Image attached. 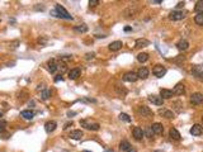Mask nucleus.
Here are the masks:
<instances>
[{"instance_id": "f257e3e1", "label": "nucleus", "mask_w": 203, "mask_h": 152, "mask_svg": "<svg viewBox=\"0 0 203 152\" xmlns=\"http://www.w3.org/2000/svg\"><path fill=\"white\" fill-rule=\"evenodd\" d=\"M80 125L84 127V128H86V129H89V130H98L100 128L99 123H96V122H90L89 119L80 120Z\"/></svg>"}, {"instance_id": "f03ea898", "label": "nucleus", "mask_w": 203, "mask_h": 152, "mask_svg": "<svg viewBox=\"0 0 203 152\" xmlns=\"http://www.w3.org/2000/svg\"><path fill=\"white\" fill-rule=\"evenodd\" d=\"M55 10L58 13V18H62V19H69V20H73V16L69 14V11H67L65 8L60 4H56V6H55Z\"/></svg>"}, {"instance_id": "7ed1b4c3", "label": "nucleus", "mask_w": 203, "mask_h": 152, "mask_svg": "<svg viewBox=\"0 0 203 152\" xmlns=\"http://www.w3.org/2000/svg\"><path fill=\"white\" fill-rule=\"evenodd\" d=\"M184 18H185V11H183V10H174L169 14V19L174 20V22L175 20H181Z\"/></svg>"}, {"instance_id": "20e7f679", "label": "nucleus", "mask_w": 203, "mask_h": 152, "mask_svg": "<svg viewBox=\"0 0 203 152\" xmlns=\"http://www.w3.org/2000/svg\"><path fill=\"white\" fill-rule=\"evenodd\" d=\"M152 74H154L156 77L160 79L166 74V69H165V66H163V65H155L154 69H152Z\"/></svg>"}, {"instance_id": "39448f33", "label": "nucleus", "mask_w": 203, "mask_h": 152, "mask_svg": "<svg viewBox=\"0 0 203 152\" xmlns=\"http://www.w3.org/2000/svg\"><path fill=\"white\" fill-rule=\"evenodd\" d=\"M189 101L193 105H199V104H202L203 103V94H201V92H193V94L190 95Z\"/></svg>"}, {"instance_id": "423d86ee", "label": "nucleus", "mask_w": 203, "mask_h": 152, "mask_svg": "<svg viewBox=\"0 0 203 152\" xmlns=\"http://www.w3.org/2000/svg\"><path fill=\"white\" fill-rule=\"evenodd\" d=\"M137 112H138L140 115L146 117V118H149V117H152V115H154V113H152V110H151V109H150L149 107H146V105H141V107H138Z\"/></svg>"}, {"instance_id": "0eeeda50", "label": "nucleus", "mask_w": 203, "mask_h": 152, "mask_svg": "<svg viewBox=\"0 0 203 152\" xmlns=\"http://www.w3.org/2000/svg\"><path fill=\"white\" fill-rule=\"evenodd\" d=\"M137 79H138V76L136 72H133V71H130V72H126L125 76H123V80L127 82H135V81H137Z\"/></svg>"}, {"instance_id": "6e6552de", "label": "nucleus", "mask_w": 203, "mask_h": 152, "mask_svg": "<svg viewBox=\"0 0 203 152\" xmlns=\"http://www.w3.org/2000/svg\"><path fill=\"white\" fill-rule=\"evenodd\" d=\"M149 101H150V103H152L154 105H158V107H160V105H163L164 99L160 95H150L149 96Z\"/></svg>"}, {"instance_id": "1a4fd4ad", "label": "nucleus", "mask_w": 203, "mask_h": 152, "mask_svg": "<svg viewBox=\"0 0 203 152\" xmlns=\"http://www.w3.org/2000/svg\"><path fill=\"white\" fill-rule=\"evenodd\" d=\"M203 133V127L201 124H194L192 128H190V134L192 136H201V134Z\"/></svg>"}, {"instance_id": "9d476101", "label": "nucleus", "mask_w": 203, "mask_h": 152, "mask_svg": "<svg viewBox=\"0 0 203 152\" xmlns=\"http://www.w3.org/2000/svg\"><path fill=\"white\" fill-rule=\"evenodd\" d=\"M185 92V86H184V84H176V85L174 86V90H173V94H175V95H183Z\"/></svg>"}, {"instance_id": "9b49d317", "label": "nucleus", "mask_w": 203, "mask_h": 152, "mask_svg": "<svg viewBox=\"0 0 203 152\" xmlns=\"http://www.w3.org/2000/svg\"><path fill=\"white\" fill-rule=\"evenodd\" d=\"M47 69H48V71L51 74H55L56 72V70L58 69V63L56 62V60H50L48 62H47Z\"/></svg>"}, {"instance_id": "f8f14e48", "label": "nucleus", "mask_w": 203, "mask_h": 152, "mask_svg": "<svg viewBox=\"0 0 203 152\" xmlns=\"http://www.w3.org/2000/svg\"><path fill=\"white\" fill-rule=\"evenodd\" d=\"M69 137L71 139H81L84 137V132L83 130H80V129H75V130H71L70 134H69Z\"/></svg>"}, {"instance_id": "ddd939ff", "label": "nucleus", "mask_w": 203, "mask_h": 152, "mask_svg": "<svg viewBox=\"0 0 203 152\" xmlns=\"http://www.w3.org/2000/svg\"><path fill=\"white\" fill-rule=\"evenodd\" d=\"M56 127H57V123L55 120H50L47 122V123L45 124V130L47 133H52L55 129H56Z\"/></svg>"}, {"instance_id": "4468645a", "label": "nucleus", "mask_w": 203, "mask_h": 152, "mask_svg": "<svg viewBox=\"0 0 203 152\" xmlns=\"http://www.w3.org/2000/svg\"><path fill=\"white\" fill-rule=\"evenodd\" d=\"M132 133H133V137H135V139H137V141H141V139L143 138V130L140 128V127H135L133 128V130H132Z\"/></svg>"}, {"instance_id": "2eb2a0df", "label": "nucleus", "mask_w": 203, "mask_h": 152, "mask_svg": "<svg viewBox=\"0 0 203 152\" xmlns=\"http://www.w3.org/2000/svg\"><path fill=\"white\" fill-rule=\"evenodd\" d=\"M20 117H23L24 119H27V120H31V119H33V117H35V112L31 110V109H25V110L20 112Z\"/></svg>"}, {"instance_id": "dca6fc26", "label": "nucleus", "mask_w": 203, "mask_h": 152, "mask_svg": "<svg viewBox=\"0 0 203 152\" xmlns=\"http://www.w3.org/2000/svg\"><path fill=\"white\" fill-rule=\"evenodd\" d=\"M137 76H138V79H142V80L147 79V76H149V69H147V67H140L137 71Z\"/></svg>"}, {"instance_id": "f3484780", "label": "nucleus", "mask_w": 203, "mask_h": 152, "mask_svg": "<svg viewBox=\"0 0 203 152\" xmlns=\"http://www.w3.org/2000/svg\"><path fill=\"white\" fill-rule=\"evenodd\" d=\"M159 114L165 117L166 119H173V118H174V113H173L171 110H168V109H165V108L159 109Z\"/></svg>"}, {"instance_id": "a211bd4d", "label": "nucleus", "mask_w": 203, "mask_h": 152, "mask_svg": "<svg viewBox=\"0 0 203 152\" xmlns=\"http://www.w3.org/2000/svg\"><path fill=\"white\" fill-rule=\"evenodd\" d=\"M122 46H123L122 41H114L109 44V49H111L112 52H116V51H119L122 48Z\"/></svg>"}, {"instance_id": "6ab92c4d", "label": "nucleus", "mask_w": 203, "mask_h": 152, "mask_svg": "<svg viewBox=\"0 0 203 152\" xmlns=\"http://www.w3.org/2000/svg\"><path fill=\"white\" fill-rule=\"evenodd\" d=\"M151 129L155 134H161L164 132V127H163L161 123H154L151 125Z\"/></svg>"}, {"instance_id": "aec40b11", "label": "nucleus", "mask_w": 203, "mask_h": 152, "mask_svg": "<svg viewBox=\"0 0 203 152\" xmlns=\"http://www.w3.org/2000/svg\"><path fill=\"white\" fill-rule=\"evenodd\" d=\"M149 44H150V41L146 39V38H138V39H136V47H138V48L147 47Z\"/></svg>"}, {"instance_id": "412c9836", "label": "nucleus", "mask_w": 203, "mask_h": 152, "mask_svg": "<svg viewBox=\"0 0 203 152\" xmlns=\"http://www.w3.org/2000/svg\"><path fill=\"white\" fill-rule=\"evenodd\" d=\"M80 74H81V71H80V69H73V70H70L69 71V79L70 80H76L80 76Z\"/></svg>"}, {"instance_id": "4be33fe9", "label": "nucleus", "mask_w": 203, "mask_h": 152, "mask_svg": "<svg viewBox=\"0 0 203 152\" xmlns=\"http://www.w3.org/2000/svg\"><path fill=\"white\" fill-rule=\"evenodd\" d=\"M173 95H174L173 94V90H169V89H161V90H160V96H161L163 99H170Z\"/></svg>"}, {"instance_id": "5701e85b", "label": "nucleus", "mask_w": 203, "mask_h": 152, "mask_svg": "<svg viewBox=\"0 0 203 152\" xmlns=\"http://www.w3.org/2000/svg\"><path fill=\"white\" fill-rule=\"evenodd\" d=\"M176 48L179 49V51H187L189 48V43H188V41H185V39H181L179 41L176 43Z\"/></svg>"}, {"instance_id": "b1692460", "label": "nucleus", "mask_w": 203, "mask_h": 152, "mask_svg": "<svg viewBox=\"0 0 203 152\" xmlns=\"http://www.w3.org/2000/svg\"><path fill=\"white\" fill-rule=\"evenodd\" d=\"M192 72H193V75H196L197 77L203 79V69H202V66H194L192 69Z\"/></svg>"}, {"instance_id": "393cba45", "label": "nucleus", "mask_w": 203, "mask_h": 152, "mask_svg": "<svg viewBox=\"0 0 203 152\" xmlns=\"http://www.w3.org/2000/svg\"><path fill=\"white\" fill-rule=\"evenodd\" d=\"M131 147H132V146H131L130 142L126 141V139H123V141L119 143V150H121L122 152H128V150L131 148Z\"/></svg>"}, {"instance_id": "a878e982", "label": "nucleus", "mask_w": 203, "mask_h": 152, "mask_svg": "<svg viewBox=\"0 0 203 152\" xmlns=\"http://www.w3.org/2000/svg\"><path fill=\"white\" fill-rule=\"evenodd\" d=\"M74 31L78 33H86L88 32V25L86 24H79L74 27Z\"/></svg>"}, {"instance_id": "bb28decb", "label": "nucleus", "mask_w": 203, "mask_h": 152, "mask_svg": "<svg viewBox=\"0 0 203 152\" xmlns=\"http://www.w3.org/2000/svg\"><path fill=\"white\" fill-rule=\"evenodd\" d=\"M51 95H52V91H51L50 89H47V87H46L45 90L41 91V99H42V100H47V99H50Z\"/></svg>"}, {"instance_id": "cd10ccee", "label": "nucleus", "mask_w": 203, "mask_h": 152, "mask_svg": "<svg viewBox=\"0 0 203 152\" xmlns=\"http://www.w3.org/2000/svg\"><path fill=\"white\" fill-rule=\"evenodd\" d=\"M169 136H170L173 139H180V133L178 132V130L175 128H170V130H169Z\"/></svg>"}, {"instance_id": "c85d7f7f", "label": "nucleus", "mask_w": 203, "mask_h": 152, "mask_svg": "<svg viewBox=\"0 0 203 152\" xmlns=\"http://www.w3.org/2000/svg\"><path fill=\"white\" fill-rule=\"evenodd\" d=\"M137 60L140 62H146L147 60H149V54H147L146 52H141L137 54Z\"/></svg>"}, {"instance_id": "c756f323", "label": "nucleus", "mask_w": 203, "mask_h": 152, "mask_svg": "<svg viewBox=\"0 0 203 152\" xmlns=\"http://www.w3.org/2000/svg\"><path fill=\"white\" fill-rule=\"evenodd\" d=\"M194 10H196L198 14L203 13V1H197L196 3V6H194Z\"/></svg>"}, {"instance_id": "7c9ffc66", "label": "nucleus", "mask_w": 203, "mask_h": 152, "mask_svg": "<svg viewBox=\"0 0 203 152\" xmlns=\"http://www.w3.org/2000/svg\"><path fill=\"white\" fill-rule=\"evenodd\" d=\"M194 22H196L198 25H203V13L197 14L196 16H194Z\"/></svg>"}, {"instance_id": "2f4dec72", "label": "nucleus", "mask_w": 203, "mask_h": 152, "mask_svg": "<svg viewBox=\"0 0 203 152\" xmlns=\"http://www.w3.org/2000/svg\"><path fill=\"white\" fill-rule=\"evenodd\" d=\"M116 90H117V94L119 95V96H122V98H123V96H126V94H127V90H126L125 87L121 89V86H117Z\"/></svg>"}, {"instance_id": "473e14b6", "label": "nucleus", "mask_w": 203, "mask_h": 152, "mask_svg": "<svg viewBox=\"0 0 203 152\" xmlns=\"http://www.w3.org/2000/svg\"><path fill=\"white\" fill-rule=\"evenodd\" d=\"M119 119L127 122V123H130V122H131V117L128 115V114H126V113H121L119 114Z\"/></svg>"}, {"instance_id": "72a5a7b5", "label": "nucleus", "mask_w": 203, "mask_h": 152, "mask_svg": "<svg viewBox=\"0 0 203 152\" xmlns=\"http://www.w3.org/2000/svg\"><path fill=\"white\" fill-rule=\"evenodd\" d=\"M145 133H146V137L147 138H152V136H154V132H152L151 127H147L146 130H145Z\"/></svg>"}, {"instance_id": "f704fd0d", "label": "nucleus", "mask_w": 203, "mask_h": 152, "mask_svg": "<svg viewBox=\"0 0 203 152\" xmlns=\"http://www.w3.org/2000/svg\"><path fill=\"white\" fill-rule=\"evenodd\" d=\"M5 127H6V122L0 119V133H3L4 130H5Z\"/></svg>"}, {"instance_id": "c9c22d12", "label": "nucleus", "mask_w": 203, "mask_h": 152, "mask_svg": "<svg viewBox=\"0 0 203 152\" xmlns=\"http://www.w3.org/2000/svg\"><path fill=\"white\" fill-rule=\"evenodd\" d=\"M94 56H95V53L94 52H89V53H86L85 54V58H86V60H93V58H94Z\"/></svg>"}, {"instance_id": "e433bc0d", "label": "nucleus", "mask_w": 203, "mask_h": 152, "mask_svg": "<svg viewBox=\"0 0 203 152\" xmlns=\"http://www.w3.org/2000/svg\"><path fill=\"white\" fill-rule=\"evenodd\" d=\"M99 4V0H89V5L90 6H95Z\"/></svg>"}, {"instance_id": "4c0bfd02", "label": "nucleus", "mask_w": 203, "mask_h": 152, "mask_svg": "<svg viewBox=\"0 0 203 152\" xmlns=\"http://www.w3.org/2000/svg\"><path fill=\"white\" fill-rule=\"evenodd\" d=\"M80 101H84V103H95L94 99H88V98H84V99H81Z\"/></svg>"}, {"instance_id": "58836bf2", "label": "nucleus", "mask_w": 203, "mask_h": 152, "mask_svg": "<svg viewBox=\"0 0 203 152\" xmlns=\"http://www.w3.org/2000/svg\"><path fill=\"white\" fill-rule=\"evenodd\" d=\"M184 5H185V3H184V1L178 3V4H176V9H180V8H184Z\"/></svg>"}, {"instance_id": "ea45409f", "label": "nucleus", "mask_w": 203, "mask_h": 152, "mask_svg": "<svg viewBox=\"0 0 203 152\" xmlns=\"http://www.w3.org/2000/svg\"><path fill=\"white\" fill-rule=\"evenodd\" d=\"M60 80L62 81V75H57L56 77H55V81H56V82H57V81H60Z\"/></svg>"}, {"instance_id": "a19ab883", "label": "nucleus", "mask_w": 203, "mask_h": 152, "mask_svg": "<svg viewBox=\"0 0 203 152\" xmlns=\"http://www.w3.org/2000/svg\"><path fill=\"white\" fill-rule=\"evenodd\" d=\"M70 125H73V122H69V123H66L65 125H63V129H67Z\"/></svg>"}, {"instance_id": "79ce46f5", "label": "nucleus", "mask_w": 203, "mask_h": 152, "mask_svg": "<svg viewBox=\"0 0 203 152\" xmlns=\"http://www.w3.org/2000/svg\"><path fill=\"white\" fill-rule=\"evenodd\" d=\"M35 9H36V10H45V6H43V5H42V4H41V6H36Z\"/></svg>"}, {"instance_id": "37998d69", "label": "nucleus", "mask_w": 203, "mask_h": 152, "mask_svg": "<svg viewBox=\"0 0 203 152\" xmlns=\"http://www.w3.org/2000/svg\"><path fill=\"white\" fill-rule=\"evenodd\" d=\"M38 90H45V89H46V85H43V84H42V85H38Z\"/></svg>"}, {"instance_id": "c03bdc74", "label": "nucleus", "mask_w": 203, "mask_h": 152, "mask_svg": "<svg viewBox=\"0 0 203 152\" xmlns=\"http://www.w3.org/2000/svg\"><path fill=\"white\" fill-rule=\"evenodd\" d=\"M151 3H152V4H161L163 1H161V0H152Z\"/></svg>"}, {"instance_id": "a18cd8bd", "label": "nucleus", "mask_w": 203, "mask_h": 152, "mask_svg": "<svg viewBox=\"0 0 203 152\" xmlns=\"http://www.w3.org/2000/svg\"><path fill=\"white\" fill-rule=\"evenodd\" d=\"M75 112H67V115H69V117H71V115H75Z\"/></svg>"}, {"instance_id": "49530a36", "label": "nucleus", "mask_w": 203, "mask_h": 152, "mask_svg": "<svg viewBox=\"0 0 203 152\" xmlns=\"http://www.w3.org/2000/svg\"><path fill=\"white\" fill-rule=\"evenodd\" d=\"M131 29H132V28H131V27H126V28H125V31H126V32H130V31H131Z\"/></svg>"}, {"instance_id": "de8ad7c7", "label": "nucleus", "mask_w": 203, "mask_h": 152, "mask_svg": "<svg viewBox=\"0 0 203 152\" xmlns=\"http://www.w3.org/2000/svg\"><path fill=\"white\" fill-rule=\"evenodd\" d=\"M128 152H137L136 150H135V148H132V147H131V148L128 150Z\"/></svg>"}, {"instance_id": "09e8293b", "label": "nucleus", "mask_w": 203, "mask_h": 152, "mask_svg": "<svg viewBox=\"0 0 203 152\" xmlns=\"http://www.w3.org/2000/svg\"><path fill=\"white\" fill-rule=\"evenodd\" d=\"M1 117H3V114H1V113H0V119H1Z\"/></svg>"}, {"instance_id": "8fccbe9b", "label": "nucleus", "mask_w": 203, "mask_h": 152, "mask_svg": "<svg viewBox=\"0 0 203 152\" xmlns=\"http://www.w3.org/2000/svg\"><path fill=\"white\" fill-rule=\"evenodd\" d=\"M154 152H163V151H159V150H158V151H154Z\"/></svg>"}, {"instance_id": "3c124183", "label": "nucleus", "mask_w": 203, "mask_h": 152, "mask_svg": "<svg viewBox=\"0 0 203 152\" xmlns=\"http://www.w3.org/2000/svg\"><path fill=\"white\" fill-rule=\"evenodd\" d=\"M83 152H89V151H83Z\"/></svg>"}, {"instance_id": "603ef678", "label": "nucleus", "mask_w": 203, "mask_h": 152, "mask_svg": "<svg viewBox=\"0 0 203 152\" xmlns=\"http://www.w3.org/2000/svg\"><path fill=\"white\" fill-rule=\"evenodd\" d=\"M202 120H203V117H202Z\"/></svg>"}]
</instances>
